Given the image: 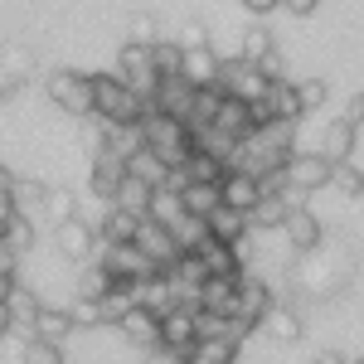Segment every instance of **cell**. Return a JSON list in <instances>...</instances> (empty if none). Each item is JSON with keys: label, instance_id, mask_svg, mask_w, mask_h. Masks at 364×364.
<instances>
[{"label": "cell", "instance_id": "55", "mask_svg": "<svg viewBox=\"0 0 364 364\" xmlns=\"http://www.w3.org/2000/svg\"><path fill=\"white\" fill-rule=\"evenodd\" d=\"M10 185H15V175H10V170L0 166V190H10Z\"/></svg>", "mask_w": 364, "mask_h": 364}, {"label": "cell", "instance_id": "34", "mask_svg": "<svg viewBox=\"0 0 364 364\" xmlns=\"http://www.w3.org/2000/svg\"><path fill=\"white\" fill-rule=\"evenodd\" d=\"M331 190H340L345 199H360L364 195V170L355 161H336L331 166Z\"/></svg>", "mask_w": 364, "mask_h": 364}, {"label": "cell", "instance_id": "19", "mask_svg": "<svg viewBox=\"0 0 364 364\" xmlns=\"http://www.w3.org/2000/svg\"><path fill=\"white\" fill-rule=\"evenodd\" d=\"M219 102H224V87H219V83L195 87V97H190V112H185V127H190V132H204V127H214V117H219Z\"/></svg>", "mask_w": 364, "mask_h": 364}, {"label": "cell", "instance_id": "32", "mask_svg": "<svg viewBox=\"0 0 364 364\" xmlns=\"http://www.w3.org/2000/svg\"><path fill=\"white\" fill-rule=\"evenodd\" d=\"M0 238H5L10 248L20 252V257H29V252H34V243H39V219H25V214H15L10 224L0 228Z\"/></svg>", "mask_w": 364, "mask_h": 364}, {"label": "cell", "instance_id": "35", "mask_svg": "<svg viewBox=\"0 0 364 364\" xmlns=\"http://www.w3.org/2000/svg\"><path fill=\"white\" fill-rule=\"evenodd\" d=\"M39 219H54V224H63V219H78V199H73V190L49 185V195H44V214H39Z\"/></svg>", "mask_w": 364, "mask_h": 364}, {"label": "cell", "instance_id": "2", "mask_svg": "<svg viewBox=\"0 0 364 364\" xmlns=\"http://www.w3.org/2000/svg\"><path fill=\"white\" fill-rule=\"evenodd\" d=\"M141 136H146V146L166 161L170 170L175 166H185L190 161V151H195V132L180 122V117H170V112H146V122H141Z\"/></svg>", "mask_w": 364, "mask_h": 364}, {"label": "cell", "instance_id": "53", "mask_svg": "<svg viewBox=\"0 0 364 364\" xmlns=\"http://www.w3.org/2000/svg\"><path fill=\"white\" fill-rule=\"evenodd\" d=\"M10 331H15V321H10V306H5V301H0V340L10 336Z\"/></svg>", "mask_w": 364, "mask_h": 364}, {"label": "cell", "instance_id": "47", "mask_svg": "<svg viewBox=\"0 0 364 364\" xmlns=\"http://www.w3.org/2000/svg\"><path fill=\"white\" fill-rule=\"evenodd\" d=\"M15 272H20V252L0 238V277H15Z\"/></svg>", "mask_w": 364, "mask_h": 364}, {"label": "cell", "instance_id": "3", "mask_svg": "<svg viewBox=\"0 0 364 364\" xmlns=\"http://www.w3.org/2000/svg\"><path fill=\"white\" fill-rule=\"evenodd\" d=\"M49 102H54L63 117H78V122H92V73H78V68H54L49 73Z\"/></svg>", "mask_w": 364, "mask_h": 364}, {"label": "cell", "instance_id": "7", "mask_svg": "<svg viewBox=\"0 0 364 364\" xmlns=\"http://www.w3.org/2000/svg\"><path fill=\"white\" fill-rule=\"evenodd\" d=\"M97 262H102L117 282H146V277H156V262H151L136 243H102V248H97Z\"/></svg>", "mask_w": 364, "mask_h": 364}, {"label": "cell", "instance_id": "25", "mask_svg": "<svg viewBox=\"0 0 364 364\" xmlns=\"http://www.w3.org/2000/svg\"><path fill=\"white\" fill-rule=\"evenodd\" d=\"M267 102V112H272V122H301V97H296V83H287V78H277L272 83V92L262 97Z\"/></svg>", "mask_w": 364, "mask_h": 364}, {"label": "cell", "instance_id": "6", "mask_svg": "<svg viewBox=\"0 0 364 364\" xmlns=\"http://www.w3.org/2000/svg\"><path fill=\"white\" fill-rule=\"evenodd\" d=\"M54 248H58V257H68V262H92L97 257V228H92V219H63V224H54Z\"/></svg>", "mask_w": 364, "mask_h": 364}, {"label": "cell", "instance_id": "12", "mask_svg": "<svg viewBox=\"0 0 364 364\" xmlns=\"http://www.w3.org/2000/svg\"><path fill=\"white\" fill-rule=\"evenodd\" d=\"M92 228H97V243H136L141 214L122 209V204H102V214L92 219Z\"/></svg>", "mask_w": 364, "mask_h": 364}, {"label": "cell", "instance_id": "58", "mask_svg": "<svg viewBox=\"0 0 364 364\" xmlns=\"http://www.w3.org/2000/svg\"><path fill=\"white\" fill-rule=\"evenodd\" d=\"M355 364H364V360H355Z\"/></svg>", "mask_w": 364, "mask_h": 364}, {"label": "cell", "instance_id": "54", "mask_svg": "<svg viewBox=\"0 0 364 364\" xmlns=\"http://www.w3.org/2000/svg\"><path fill=\"white\" fill-rule=\"evenodd\" d=\"M15 282H20V277H0V301H5V296L15 291Z\"/></svg>", "mask_w": 364, "mask_h": 364}, {"label": "cell", "instance_id": "38", "mask_svg": "<svg viewBox=\"0 0 364 364\" xmlns=\"http://www.w3.org/2000/svg\"><path fill=\"white\" fill-rule=\"evenodd\" d=\"M20 360H25V364H63V350H58L54 340H44V336H25Z\"/></svg>", "mask_w": 364, "mask_h": 364}, {"label": "cell", "instance_id": "14", "mask_svg": "<svg viewBox=\"0 0 364 364\" xmlns=\"http://www.w3.org/2000/svg\"><path fill=\"white\" fill-rule=\"evenodd\" d=\"M282 233H287V243L296 252H316L321 248V238H326V228H321V219L311 214L306 204H296L291 214H287V224H282Z\"/></svg>", "mask_w": 364, "mask_h": 364}, {"label": "cell", "instance_id": "56", "mask_svg": "<svg viewBox=\"0 0 364 364\" xmlns=\"http://www.w3.org/2000/svg\"><path fill=\"white\" fill-rule=\"evenodd\" d=\"M311 364H326V360H311Z\"/></svg>", "mask_w": 364, "mask_h": 364}, {"label": "cell", "instance_id": "29", "mask_svg": "<svg viewBox=\"0 0 364 364\" xmlns=\"http://www.w3.org/2000/svg\"><path fill=\"white\" fill-rule=\"evenodd\" d=\"M180 204H185V214H195V219H209V214L224 204V195H219V185H199V180H190V185L180 190Z\"/></svg>", "mask_w": 364, "mask_h": 364}, {"label": "cell", "instance_id": "13", "mask_svg": "<svg viewBox=\"0 0 364 364\" xmlns=\"http://www.w3.org/2000/svg\"><path fill=\"white\" fill-rule=\"evenodd\" d=\"M272 311V287L262 277H248L243 272V282H238V321L248 326V331H257V321Z\"/></svg>", "mask_w": 364, "mask_h": 364}, {"label": "cell", "instance_id": "45", "mask_svg": "<svg viewBox=\"0 0 364 364\" xmlns=\"http://www.w3.org/2000/svg\"><path fill=\"white\" fill-rule=\"evenodd\" d=\"M340 122H350L355 132L364 127V92H350V97H345V107H340Z\"/></svg>", "mask_w": 364, "mask_h": 364}, {"label": "cell", "instance_id": "50", "mask_svg": "<svg viewBox=\"0 0 364 364\" xmlns=\"http://www.w3.org/2000/svg\"><path fill=\"white\" fill-rule=\"evenodd\" d=\"M243 10L262 20V15H272V10H282V0H243Z\"/></svg>", "mask_w": 364, "mask_h": 364}, {"label": "cell", "instance_id": "44", "mask_svg": "<svg viewBox=\"0 0 364 364\" xmlns=\"http://www.w3.org/2000/svg\"><path fill=\"white\" fill-rule=\"evenodd\" d=\"M68 316H73V326H107V321H102V306H97V301H83V296L68 306Z\"/></svg>", "mask_w": 364, "mask_h": 364}, {"label": "cell", "instance_id": "36", "mask_svg": "<svg viewBox=\"0 0 364 364\" xmlns=\"http://www.w3.org/2000/svg\"><path fill=\"white\" fill-rule=\"evenodd\" d=\"M151 199H156V190H151L146 180H132V175L122 180V195H117V204H122V209H132V214H141V219H146V214H151Z\"/></svg>", "mask_w": 364, "mask_h": 364}, {"label": "cell", "instance_id": "33", "mask_svg": "<svg viewBox=\"0 0 364 364\" xmlns=\"http://www.w3.org/2000/svg\"><path fill=\"white\" fill-rule=\"evenodd\" d=\"M10 195H15V209H20L25 219H39V214H44V195H49V185H44V180H15Z\"/></svg>", "mask_w": 364, "mask_h": 364}, {"label": "cell", "instance_id": "23", "mask_svg": "<svg viewBox=\"0 0 364 364\" xmlns=\"http://www.w3.org/2000/svg\"><path fill=\"white\" fill-rule=\"evenodd\" d=\"M316 151H321V156H326L331 166H336V161H350V156H355V127L336 117V122H331V127L321 132V146H316Z\"/></svg>", "mask_w": 364, "mask_h": 364}, {"label": "cell", "instance_id": "27", "mask_svg": "<svg viewBox=\"0 0 364 364\" xmlns=\"http://www.w3.org/2000/svg\"><path fill=\"white\" fill-rule=\"evenodd\" d=\"M73 331H78V326H73V316H68V311H58V306H39L34 326H29V336H44V340H54V345H63Z\"/></svg>", "mask_w": 364, "mask_h": 364}, {"label": "cell", "instance_id": "16", "mask_svg": "<svg viewBox=\"0 0 364 364\" xmlns=\"http://www.w3.org/2000/svg\"><path fill=\"white\" fill-rule=\"evenodd\" d=\"M204 262V272L209 277H243V262H238V252H233V243H219V238H204L199 248H190Z\"/></svg>", "mask_w": 364, "mask_h": 364}, {"label": "cell", "instance_id": "10", "mask_svg": "<svg viewBox=\"0 0 364 364\" xmlns=\"http://www.w3.org/2000/svg\"><path fill=\"white\" fill-rule=\"evenodd\" d=\"M122 180H127V161H122V156H107V151H97V156H92V170H87V190L102 199V204H117Z\"/></svg>", "mask_w": 364, "mask_h": 364}, {"label": "cell", "instance_id": "51", "mask_svg": "<svg viewBox=\"0 0 364 364\" xmlns=\"http://www.w3.org/2000/svg\"><path fill=\"white\" fill-rule=\"evenodd\" d=\"M15 214H20V209H15V195H10V190H0V228L10 224Z\"/></svg>", "mask_w": 364, "mask_h": 364}, {"label": "cell", "instance_id": "48", "mask_svg": "<svg viewBox=\"0 0 364 364\" xmlns=\"http://www.w3.org/2000/svg\"><path fill=\"white\" fill-rule=\"evenodd\" d=\"M257 68H262L267 78H287V58H282L277 49H272V54H267V58H257Z\"/></svg>", "mask_w": 364, "mask_h": 364}, {"label": "cell", "instance_id": "15", "mask_svg": "<svg viewBox=\"0 0 364 364\" xmlns=\"http://www.w3.org/2000/svg\"><path fill=\"white\" fill-rule=\"evenodd\" d=\"M219 195H224L228 209H238V214H252V204L267 195V190H262V180H257V175H248V170H228L224 185H219Z\"/></svg>", "mask_w": 364, "mask_h": 364}, {"label": "cell", "instance_id": "43", "mask_svg": "<svg viewBox=\"0 0 364 364\" xmlns=\"http://www.w3.org/2000/svg\"><path fill=\"white\" fill-rule=\"evenodd\" d=\"M132 44H146V49H156V44H161V29H156L151 15H136V20H132Z\"/></svg>", "mask_w": 364, "mask_h": 364}, {"label": "cell", "instance_id": "4", "mask_svg": "<svg viewBox=\"0 0 364 364\" xmlns=\"http://www.w3.org/2000/svg\"><path fill=\"white\" fill-rule=\"evenodd\" d=\"M316 190H331V161L321 151H306V156H291L287 161V190L282 195L291 204H306Z\"/></svg>", "mask_w": 364, "mask_h": 364}, {"label": "cell", "instance_id": "11", "mask_svg": "<svg viewBox=\"0 0 364 364\" xmlns=\"http://www.w3.org/2000/svg\"><path fill=\"white\" fill-rule=\"evenodd\" d=\"M238 282L243 277H204L199 282V311L233 321L238 316Z\"/></svg>", "mask_w": 364, "mask_h": 364}, {"label": "cell", "instance_id": "22", "mask_svg": "<svg viewBox=\"0 0 364 364\" xmlns=\"http://www.w3.org/2000/svg\"><path fill=\"white\" fill-rule=\"evenodd\" d=\"M29 73H34L29 49H0V102H5V97H10L20 83H25Z\"/></svg>", "mask_w": 364, "mask_h": 364}, {"label": "cell", "instance_id": "49", "mask_svg": "<svg viewBox=\"0 0 364 364\" xmlns=\"http://www.w3.org/2000/svg\"><path fill=\"white\" fill-rule=\"evenodd\" d=\"M141 364H190L185 360V355H175V350H166V345H161V350H146V360Z\"/></svg>", "mask_w": 364, "mask_h": 364}, {"label": "cell", "instance_id": "5", "mask_svg": "<svg viewBox=\"0 0 364 364\" xmlns=\"http://www.w3.org/2000/svg\"><path fill=\"white\" fill-rule=\"evenodd\" d=\"M117 73H122V83L132 87V92H141L146 102L156 97V87H161V73H156V54L146 49V44H122L117 49Z\"/></svg>", "mask_w": 364, "mask_h": 364}, {"label": "cell", "instance_id": "21", "mask_svg": "<svg viewBox=\"0 0 364 364\" xmlns=\"http://www.w3.org/2000/svg\"><path fill=\"white\" fill-rule=\"evenodd\" d=\"M214 127L219 132H228V136H252V107L243 102V97H233V92H224V102H219V117H214Z\"/></svg>", "mask_w": 364, "mask_h": 364}, {"label": "cell", "instance_id": "28", "mask_svg": "<svg viewBox=\"0 0 364 364\" xmlns=\"http://www.w3.org/2000/svg\"><path fill=\"white\" fill-rule=\"evenodd\" d=\"M127 175H132V180H146L151 190H161V185H166V175H170V166L151 151V146H141L136 156L127 161Z\"/></svg>", "mask_w": 364, "mask_h": 364}, {"label": "cell", "instance_id": "24", "mask_svg": "<svg viewBox=\"0 0 364 364\" xmlns=\"http://www.w3.org/2000/svg\"><path fill=\"white\" fill-rule=\"evenodd\" d=\"M204 224H209V238H219V243H238V238H248V233H252L248 214H238V209H228V204H219Z\"/></svg>", "mask_w": 364, "mask_h": 364}, {"label": "cell", "instance_id": "26", "mask_svg": "<svg viewBox=\"0 0 364 364\" xmlns=\"http://www.w3.org/2000/svg\"><path fill=\"white\" fill-rule=\"evenodd\" d=\"M5 306H10V321H15V331H25L29 336V326H34V316H39V291L34 287H25V282H15V291L5 296Z\"/></svg>", "mask_w": 364, "mask_h": 364}, {"label": "cell", "instance_id": "39", "mask_svg": "<svg viewBox=\"0 0 364 364\" xmlns=\"http://www.w3.org/2000/svg\"><path fill=\"white\" fill-rule=\"evenodd\" d=\"M272 49H277V44H272V29L267 25H248V34H243V58L257 63V58H267Z\"/></svg>", "mask_w": 364, "mask_h": 364}, {"label": "cell", "instance_id": "9", "mask_svg": "<svg viewBox=\"0 0 364 364\" xmlns=\"http://www.w3.org/2000/svg\"><path fill=\"white\" fill-rule=\"evenodd\" d=\"M117 336L127 340V345H136L141 355H146V350H161V316L136 301V306L117 321Z\"/></svg>", "mask_w": 364, "mask_h": 364}, {"label": "cell", "instance_id": "20", "mask_svg": "<svg viewBox=\"0 0 364 364\" xmlns=\"http://www.w3.org/2000/svg\"><path fill=\"white\" fill-rule=\"evenodd\" d=\"M291 209H296V204H291L287 195H262L257 204H252V214H248V228H252V233H267V228H282Z\"/></svg>", "mask_w": 364, "mask_h": 364}, {"label": "cell", "instance_id": "18", "mask_svg": "<svg viewBox=\"0 0 364 364\" xmlns=\"http://www.w3.org/2000/svg\"><path fill=\"white\" fill-rule=\"evenodd\" d=\"M257 331L267 340H277V345H296V340H301V316L291 306H277V301H272V311L257 321Z\"/></svg>", "mask_w": 364, "mask_h": 364}, {"label": "cell", "instance_id": "57", "mask_svg": "<svg viewBox=\"0 0 364 364\" xmlns=\"http://www.w3.org/2000/svg\"><path fill=\"white\" fill-rule=\"evenodd\" d=\"M228 364H238V360H228Z\"/></svg>", "mask_w": 364, "mask_h": 364}, {"label": "cell", "instance_id": "30", "mask_svg": "<svg viewBox=\"0 0 364 364\" xmlns=\"http://www.w3.org/2000/svg\"><path fill=\"white\" fill-rule=\"evenodd\" d=\"M112 287H117V277L107 272V267H102V262H97V257L78 267V296H83V301H102Z\"/></svg>", "mask_w": 364, "mask_h": 364}, {"label": "cell", "instance_id": "1", "mask_svg": "<svg viewBox=\"0 0 364 364\" xmlns=\"http://www.w3.org/2000/svg\"><path fill=\"white\" fill-rule=\"evenodd\" d=\"M92 112L97 122H122V127H141L151 102L122 83V73H92Z\"/></svg>", "mask_w": 364, "mask_h": 364}, {"label": "cell", "instance_id": "17", "mask_svg": "<svg viewBox=\"0 0 364 364\" xmlns=\"http://www.w3.org/2000/svg\"><path fill=\"white\" fill-rule=\"evenodd\" d=\"M219 63L224 58L214 54L209 44L204 49H185V58H180V78L190 87H209V83H219Z\"/></svg>", "mask_w": 364, "mask_h": 364}, {"label": "cell", "instance_id": "52", "mask_svg": "<svg viewBox=\"0 0 364 364\" xmlns=\"http://www.w3.org/2000/svg\"><path fill=\"white\" fill-rule=\"evenodd\" d=\"M321 0H282V10H291V15H311Z\"/></svg>", "mask_w": 364, "mask_h": 364}, {"label": "cell", "instance_id": "41", "mask_svg": "<svg viewBox=\"0 0 364 364\" xmlns=\"http://www.w3.org/2000/svg\"><path fill=\"white\" fill-rule=\"evenodd\" d=\"M296 97H301V112H321L326 107V97H331V87H326V78H306V83H296Z\"/></svg>", "mask_w": 364, "mask_h": 364}, {"label": "cell", "instance_id": "40", "mask_svg": "<svg viewBox=\"0 0 364 364\" xmlns=\"http://www.w3.org/2000/svg\"><path fill=\"white\" fill-rule=\"evenodd\" d=\"M151 54H156V73H161V83H166V78H180V58H185V49H180V44L161 39Z\"/></svg>", "mask_w": 364, "mask_h": 364}, {"label": "cell", "instance_id": "42", "mask_svg": "<svg viewBox=\"0 0 364 364\" xmlns=\"http://www.w3.org/2000/svg\"><path fill=\"white\" fill-rule=\"evenodd\" d=\"M185 214V204H180V195H170V190H156V199H151V214L146 219H161V224H175Z\"/></svg>", "mask_w": 364, "mask_h": 364}, {"label": "cell", "instance_id": "8", "mask_svg": "<svg viewBox=\"0 0 364 364\" xmlns=\"http://www.w3.org/2000/svg\"><path fill=\"white\" fill-rule=\"evenodd\" d=\"M199 316L195 311H185V306H175L161 316V345L166 350H175V355H185V360L195 364V345H199V326H195Z\"/></svg>", "mask_w": 364, "mask_h": 364}, {"label": "cell", "instance_id": "31", "mask_svg": "<svg viewBox=\"0 0 364 364\" xmlns=\"http://www.w3.org/2000/svg\"><path fill=\"white\" fill-rule=\"evenodd\" d=\"M185 175L190 180H199V185H224L228 175V161H219V156H209V151H190V161H185Z\"/></svg>", "mask_w": 364, "mask_h": 364}, {"label": "cell", "instance_id": "37", "mask_svg": "<svg viewBox=\"0 0 364 364\" xmlns=\"http://www.w3.org/2000/svg\"><path fill=\"white\" fill-rule=\"evenodd\" d=\"M238 350H243V345H238V340H199L195 345V364H228V360H238Z\"/></svg>", "mask_w": 364, "mask_h": 364}, {"label": "cell", "instance_id": "46", "mask_svg": "<svg viewBox=\"0 0 364 364\" xmlns=\"http://www.w3.org/2000/svg\"><path fill=\"white\" fill-rule=\"evenodd\" d=\"M175 44H180V49H204V44H209V29L190 20V25L180 29V39H175Z\"/></svg>", "mask_w": 364, "mask_h": 364}]
</instances>
